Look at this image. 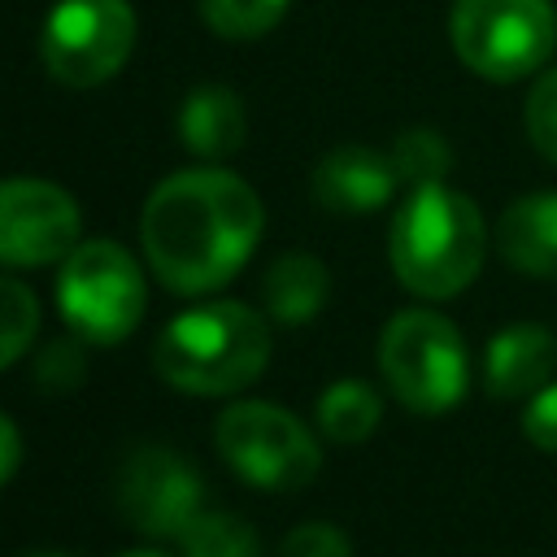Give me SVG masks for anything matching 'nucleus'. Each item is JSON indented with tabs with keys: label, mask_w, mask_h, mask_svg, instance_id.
<instances>
[{
	"label": "nucleus",
	"mask_w": 557,
	"mask_h": 557,
	"mask_svg": "<svg viewBox=\"0 0 557 557\" xmlns=\"http://www.w3.org/2000/svg\"><path fill=\"white\" fill-rule=\"evenodd\" d=\"M257 191L218 165L178 170L152 187L139 213V239L152 274L178 296L226 287L261 239Z\"/></svg>",
	"instance_id": "f257e3e1"
},
{
	"label": "nucleus",
	"mask_w": 557,
	"mask_h": 557,
	"mask_svg": "<svg viewBox=\"0 0 557 557\" xmlns=\"http://www.w3.org/2000/svg\"><path fill=\"white\" fill-rule=\"evenodd\" d=\"M387 252L396 278L413 296L448 300L479 278L487 231L470 196L444 183H422L409 187L405 205L396 209L387 231Z\"/></svg>",
	"instance_id": "f03ea898"
},
{
	"label": "nucleus",
	"mask_w": 557,
	"mask_h": 557,
	"mask_svg": "<svg viewBox=\"0 0 557 557\" xmlns=\"http://www.w3.org/2000/svg\"><path fill=\"white\" fill-rule=\"evenodd\" d=\"M270 361V326L239 300H213L165 322L152 348L157 374L191 396H231Z\"/></svg>",
	"instance_id": "7ed1b4c3"
},
{
	"label": "nucleus",
	"mask_w": 557,
	"mask_h": 557,
	"mask_svg": "<svg viewBox=\"0 0 557 557\" xmlns=\"http://www.w3.org/2000/svg\"><path fill=\"white\" fill-rule=\"evenodd\" d=\"M379 370L413 413H448L470 383L461 331L435 309H400L379 335Z\"/></svg>",
	"instance_id": "20e7f679"
},
{
	"label": "nucleus",
	"mask_w": 557,
	"mask_h": 557,
	"mask_svg": "<svg viewBox=\"0 0 557 557\" xmlns=\"http://www.w3.org/2000/svg\"><path fill=\"white\" fill-rule=\"evenodd\" d=\"M448 35L466 70L487 83H518L548 61L557 17L548 0H457Z\"/></svg>",
	"instance_id": "39448f33"
},
{
	"label": "nucleus",
	"mask_w": 557,
	"mask_h": 557,
	"mask_svg": "<svg viewBox=\"0 0 557 557\" xmlns=\"http://www.w3.org/2000/svg\"><path fill=\"white\" fill-rule=\"evenodd\" d=\"M139 261L113 239L78 244L57 274V305L70 331L87 344H122L144 318Z\"/></svg>",
	"instance_id": "423d86ee"
},
{
	"label": "nucleus",
	"mask_w": 557,
	"mask_h": 557,
	"mask_svg": "<svg viewBox=\"0 0 557 557\" xmlns=\"http://www.w3.org/2000/svg\"><path fill=\"white\" fill-rule=\"evenodd\" d=\"M213 440L222 461L261 492H296L322 466L309 426L270 400H239L222 409Z\"/></svg>",
	"instance_id": "0eeeda50"
},
{
	"label": "nucleus",
	"mask_w": 557,
	"mask_h": 557,
	"mask_svg": "<svg viewBox=\"0 0 557 557\" xmlns=\"http://www.w3.org/2000/svg\"><path fill=\"white\" fill-rule=\"evenodd\" d=\"M135 48V9L126 0H61L39 35L44 70L65 87L109 83Z\"/></svg>",
	"instance_id": "6e6552de"
},
{
	"label": "nucleus",
	"mask_w": 557,
	"mask_h": 557,
	"mask_svg": "<svg viewBox=\"0 0 557 557\" xmlns=\"http://www.w3.org/2000/svg\"><path fill=\"white\" fill-rule=\"evenodd\" d=\"M78 205L48 178H0V265H48L78 248Z\"/></svg>",
	"instance_id": "1a4fd4ad"
},
{
	"label": "nucleus",
	"mask_w": 557,
	"mask_h": 557,
	"mask_svg": "<svg viewBox=\"0 0 557 557\" xmlns=\"http://www.w3.org/2000/svg\"><path fill=\"white\" fill-rule=\"evenodd\" d=\"M122 513L148 535H183L200 513V474L170 448H139L117 479Z\"/></svg>",
	"instance_id": "9d476101"
},
{
	"label": "nucleus",
	"mask_w": 557,
	"mask_h": 557,
	"mask_svg": "<svg viewBox=\"0 0 557 557\" xmlns=\"http://www.w3.org/2000/svg\"><path fill=\"white\" fill-rule=\"evenodd\" d=\"M396 165L387 152H374V148H361V144H344L335 152H326L309 178V191L313 200L326 209V213H348V218H361V213H374L392 200L396 191Z\"/></svg>",
	"instance_id": "9b49d317"
},
{
	"label": "nucleus",
	"mask_w": 557,
	"mask_h": 557,
	"mask_svg": "<svg viewBox=\"0 0 557 557\" xmlns=\"http://www.w3.org/2000/svg\"><path fill=\"white\" fill-rule=\"evenodd\" d=\"M553 366H557V339L548 326H535V322L505 326L492 335L487 357H483L487 396L496 400L535 396L544 383H553Z\"/></svg>",
	"instance_id": "f8f14e48"
},
{
	"label": "nucleus",
	"mask_w": 557,
	"mask_h": 557,
	"mask_svg": "<svg viewBox=\"0 0 557 557\" xmlns=\"http://www.w3.org/2000/svg\"><path fill=\"white\" fill-rule=\"evenodd\" d=\"M496 252L527 278H557V191L513 200L496 222Z\"/></svg>",
	"instance_id": "ddd939ff"
},
{
	"label": "nucleus",
	"mask_w": 557,
	"mask_h": 557,
	"mask_svg": "<svg viewBox=\"0 0 557 557\" xmlns=\"http://www.w3.org/2000/svg\"><path fill=\"white\" fill-rule=\"evenodd\" d=\"M244 135H248V113L231 87H218V83L196 87L178 109V139L187 152L205 161H222L239 152Z\"/></svg>",
	"instance_id": "4468645a"
},
{
	"label": "nucleus",
	"mask_w": 557,
	"mask_h": 557,
	"mask_svg": "<svg viewBox=\"0 0 557 557\" xmlns=\"http://www.w3.org/2000/svg\"><path fill=\"white\" fill-rule=\"evenodd\" d=\"M326 292H331V278H326V265L309 252H287L278 257L270 270H265V283H261V296H265V313L283 326H305L322 313L326 305Z\"/></svg>",
	"instance_id": "2eb2a0df"
},
{
	"label": "nucleus",
	"mask_w": 557,
	"mask_h": 557,
	"mask_svg": "<svg viewBox=\"0 0 557 557\" xmlns=\"http://www.w3.org/2000/svg\"><path fill=\"white\" fill-rule=\"evenodd\" d=\"M379 418H383V400L361 379H339L318 400V426L335 444H361L366 435H374Z\"/></svg>",
	"instance_id": "dca6fc26"
},
{
	"label": "nucleus",
	"mask_w": 557,
	"mask_h": 557,
	"mask_svg": "<svg viewBox=\"0 0 557 557\" xmlns=\"http://www.w3.org/2000/svg\"><path fill=\"white\" fill-rule=\"evenodd\" d=\"M187 557H257V531L239 513L200 509L178 535Z\"/></svg>",
	"instance_id": "f3484780"
},
{
	"label": "nucleus",
	"mask_w": 557,
	"mask_h": 557,
	"mask_svg": "<svg viewBox=\"0 0 557 557\" xmlns=\"http://www.w3.org/2000/svg\"><path fill=\"white\" fill-rule=\"evenodd\" d=\"M205 26L222 39H257L287 13V0H196Z\"/></svg>",
	"instance_id": "a211bd4d"
},
{
	"label": "nucleus",
	"mask_w": 557,
	"mask_h": 557,
	"mask_svg": "<svg viewBox=\"0 0 557 557\" xmlns=\"http://www.w3.org/2000/svg\"><path fill=\"white\" fill-rule=\"evenodd\" d=\"M39 331V300L26 283L0 274V370L13 366Z\"/></svg>",
	"instance_id": "6ab92c4d"
},
{
	"label": "nucleus",
	"mask_w": 557,
	"mask_h": 557,
	"mask_svg": "<svg viewBox=\"0 0 557 557\" xmlns=\"http://www.w3.org/2000/svg\"><path fill=\"white\" fill-rule=\"evenodd\" d=\"M392 165H396V178L409 183V187H422V183H440L453 165V152L444 144V135L435 131H405L396 144H392Z\"/></svg>",
	"instance_id": "aec40b11"
},
{
	"label": "nucleus",
	"mask_w": 557,
	"mask_h": 557,
	"mask_svg": "<svg viewBox=\"0 0 557 557\" xmlns=\"http://www.w3.org/2000/svg\"><path fill=\"white\" fill-rule=\"evenodd\" d=\"M527 135L535 152L557 165V70L540 74L527 96Z\"/></svg>",
	"instance_id": "412c9836"
},
{
	"label": "nucleus",
	"mask_w": 557,
	"mask_h": 557,
	"mask_svg": "<svg viewBox=\"0 0 557 557\" xmlns=\"http://www.w3.org/2000/svg\"><path fill=\"white\" fill-rule=\"evenodd\" d=\"M83 370H87V361H83V344H78V339H57V344H48L44 357L35 361V379H39L44 387H52V392L78 387V383H83Z\"/></svg>",
	"instance_id": "4be33fe9"
},
{
	"label": "nucleus",
	"mask_w": 557,
	"mask_h": 557,
	"mask_svg": "<svg viewBox=\"0 0 557 557\" xmlns=\"http://www.w3.org/2000/svg\"><path fill=\"white\" fill-rule=\"evenodd\" d=\"M278 557H352V544L331 522H305L283 540Z\"/></svg>",
	"instance_id": "5701e85b"
},
{
	"label": "nucleus",
	"mask_w": 557,
	"mask_h": 557,
	"mask_svg": "<svg viewBox=\"0 0 557 557\" xmlns=\"http://www.w3.org/2000/svg\"><path fill=\"white\" fill-rule=\"evenodd\" d=\"M522 431L535 448L557 453V383H544L535 396H527L522 409Z\"/></svg>",
	"instance_id": "b1692460"
},
{
	"label": "nucleus",
	"mask_w": 557,
	"mask_h": 557,
	"mask_svg": "<svg viewBox=\"0 0 557 557\" xmlns=\"http://www.w3.org/2000/svg\"><path fill=\"white\" fill-rule=\"evenodd\" d=\"M17 466H22V435H17V426L0 413V487L17 474Z\"/></svg>",
	"instance_id": "393cba45"
},
{
	"label": "nucleus",
	"mask_w": 557,
	"mask_h": 557,
	"mask_svg": "<svg viewBox=\"0 0 557 557\" xmlns=\"http://www.w3.org/2000/svg\"><path fill=\"white\" fill-rule=\"evenodd\" d=\"M122 557H165V553H152V548H135V553H122Z\"/></svg>",
	"instance_id": "a878e982"
},
{
	"label": "nucleus",
	"mask_w": 557,
	"mask_h": 557,
	"mask_svg": "<svg viewBox=\"0 0 557 557\" xmlns=\"http://www.w3.org/2000/svg\"><path fill=\"white\" fill-rule=\"evenodd\" d=\"M39 557H65V553H39Z\"/></svg>",
	"instance_id": "bb28decb"
}]
</instances>
